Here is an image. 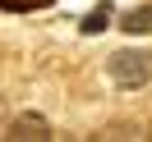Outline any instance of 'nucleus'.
<instances>
[{"label":"nucleus","mask_w":152,"mask_h":142,"mask_svg":"<svg viewBox=\"0 0 152 142\" xmlns=\"http://www.w3.org/2000/svg\"><path fill=\"white\" fill-rule=\"evenodd\" d=\"M106 74L115 87H143L152 83V50H115L106 60Z\"/></svg>","instance_id":"1"},{"label":"nucleus","mask_w":152,"mask_h":142,"mask_svg":"<svg viewBox=\"0 0 152 142\" xmlns=\"http://www.w3.org/2000/svg\"><path fill=\"white\" fill-rule=\"evenodd\" d=\"M5 138L10 142H46L51 138V124L42 119V115H19V119L5 128Z\"/></svg>","instance_id":"2"},{"label":"nucleus","mask_w":152,"mask_h":142,"mask_svg":"<svg viewBox=\"0 0 152 142\" xmlns=\"http://www.w3.org/2000/svg\"><path fill=\"white\" fill-rule=\"evenodd\" d=\"M120 28H124V32H152V5H138V9H129Z\"/></svg>","instance_id":"3"},{"label":"nucleus","mask_w":152,"mask_h":142,"mask_svg":"<svg viewBox=\"0 0 152 142\" xmlns=\"http://www.w3.org/2000/svg\"><path fill=\"white\" fill-rule=\"evenodd\" d=\"M51 0H0V9H10V14H23V9H46Z\"/></svg>","instance_id":"4"},{"label":"nucleus","mask_w":152,"mask_h":142,"mask_svg":"<svg viewBox=\"0 0 152 142\" xmlns=\"http://www.w3.org/2000/svg\"><path fill=\"white\" fill-rule=\"evenodd\" d=\"M106 14H111V5H97V14L83 19V32H102V28H106Z\"/></svg>","instance_id":"5"},{"label":"nucleus","mask_w":152,"mask_h":142,"mask_svg":"<svg viewBox=\"0 0 152 142\" xmlns=\"http://www.w3.org/2000/svg\"><path fill=\"white\" fill-rule=\"evenodd\" d=\"M148 138H152V133H148Z\"/></svg>","instance_id":"6"}]
</instances>
